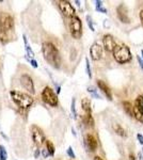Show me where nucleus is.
Returning a JSON list of instances; mask_svg holds the SVG:
<instances>
[{"instance_id":"nucleus-33","label":"nucleus","mask_w":143,"mask_h":160,"mask_svg":"<svg viewBox=\"0 0 143 160\" xmlns=\"http://www.w3.org/2000/svg\"><path fill=\"white\" fill-rule=\"evenodd\" d=\"M139 18H140V22H141V25H142V27H143V9L139 13Z\"/></svg>"},{"instance_id":"nucleus-21","label":"nucleus","mask_w":143,"mask_h":160,"mask_svg":"<svg viewBox=\"0 0 143 160\" xmlns=\"http://www.w3.org/2000/svg\"><path fill=\"white\" fill-rule=\"evenodd\" d=\"M0 42L2 44H7L9 42V35H8V32H6V31L0 30Z\"/></svg>"},{"instance_id":"nucleus-39","label":"nucleus","mask_w":143,"mask_h":160,"mask_svg":"<svg viewBox=\"0 0 143 160\" xmlns=\"http://www.w3.org/2000/svg\"><path fill=\"white\" fill-rule=\"evenodd\" d=\"M60 92H61V87H60V86H57V94H59Z\"/></svg>"},{"instance_id":"nucleus-37","label":"nucleus","mask_w":143,"mask_h":160,"mask_svg":"<svg viewBox=\"0 0 143 160\" xmlns=\"http://www.w3.org/2000/svg\"><path fill=\"white\" fill-rule=\"evenodd\" d=\"M138 157H139V160H143V154L141 153V152L138 154Z\"/></svg>"},{"instance_id":"nucleus-36","label":"nucleus","mask_w":143,"mask_h":160,"mask_svg":"<svg viewBox=\"0 0 143 160\" xmlns=\"http://www.w3.org/2000/svg\"><path fill=\"white\" fill-rule=\"evenodd\" d=\"M38 156H40V149H35V152H34V158H38Z\"/></svg>"},{"instance_id":"nucleus-7","label":"nucleus","mask_w":143,"mask_h":160,"mask_svg":"<svg viewBox=\"0 0 143 160\" xmlns=\"http://www.w3.org/2000/svg\"><path fill=\"white\" fill-rule=\"evenodd\" d=\"M14 28V19L8 13H0V30L9 32Z\"/></svg>"},{"instance_id":"nucleus-27","label":"nucleus","mask_w":143,"mask_h":160,"mask_svg":"<svg viewBox=\"0 0 143 160\" xmlns=\"http://www.w3.org/2000/svg\"><path fill=\"white\" fill-rule=\"evenodd\" d=\"M25 46H26V51H27V55L29 57H31V58H33V57H34V52H33L32 49H31V47H30V46H28V44H27V45H25Z\"/></svg>"},{"instance_id":"nucleus-30","label":"nucleus","mask_w":143,"mask_h":160,"mask_svg":"<svg viewBox=\"0 0 143 160\" xmlns=\"http://www.w3.org/2000/svg\"><path fill=\"white\" fill-rule=\"evenodd\" d=\"M137 60H138V63H139L140 68H141L142 71H143V60H142V58L140 56H137Z\"/></svg>"},{"instance_id":"nucleus-40","label":"nucleus","mask_w":143,"mask_h":160,"mask_svg":"<svg viewBox=\"0 0 143 160\" xmlns=\"http://www.w3.org/2000/svg\"><path fill=\"white\" fill-rule=\"evenodd\" d=\"M94 160H104V159L100 156H96V157H94Z\"/></svg>"},{"instance_id":"nucleus-34","label":"nucleus","mask_w":143,"mask_h":160,"mask_svg":"<svg viewBox=\"0 0 143 160\" xmlns=\"http://www.w3.org/2000/svg\"><path fill=\"white\" fill-rule=\"evenodd\" d=\"M42 155H43V157H44V158H47V157L49 156V154H48L47 149H43V152H42Z\"/></svg>"},{"instance_id":"nucleus-6","label":"nucleus","mask_w":143,"mask_h":160,"mask_svg":"<svg viewBox=\"0 0 143 160\" xmlns=\"http://www.w3.org/2000/svg\"><path fill=\"white\" fill-rule=\"evenodd\" d=\"M31 138H32L33 143L35 144L36 146H41L44 144V142L46 141L45 139V135H44V131L41 129L38 126L36 125H32L31 126Z\"/></svg>"},{"instance_id":"nucleus-26","label":"nucleus","mask_w":143,"mask_h":160,"mask_svg":"<svg viewBox=\"0 0 143 160\" xmlns=\"http://www.w3.org/2000/svg\"><path fill=\"white\" fill-rule=\"evenodd\" d=\"M66 153H67V155H69V158H72V159H75V158H76V155H75L74 151H73V148H72V146H69V148L66 149Z\"/></svg>"},{"instance_id":"nucleus-16","label":"nucleus","mask_w":143,"mask_h":160,"mask_svg":"<svg viewBox=\"0 0 143 160\" xmlns=\"http://www.w3.org/2000/svg\"><path fill=\"white\" fill-rule=\"evenodd\" d=\"M122 106H123V109L125 111V113H127L130 118H134V105L130 102H123Z\"/></svg>"},{"instance_id":"nucleus-31","label":"nucleus","mask_w":143,"mask_h":160,"mask_svg":"<svg viewBox=\"0 0 143 160\" xmlns=\"http://www.w3.org/2000/svg\"><path fill=\"white\" fill-rule=\"evenodd\" d=\"M137 139H138V141H139V143L141 144V145H143V136L141 135V133H138Z\"/></svg>"},{"instance_id":"nucleus-32","label":"nucleus","mask_w":143,"mask_h":160,"mask_svg":"<svg viewBox=\"0 0 143 160\" xmlns=\"http://www.w3.org/2000/svg\"><path fill=\"white\" fill-rule=\"evenodd\" d=\"M98 12H100V13H104V14H107V9H105L104 7H100V8H98V9H96Z\"/></svg>"},{"instance_id":"nucleus-17","label":"nucleus","mask_w":143,"mask_h":160,"mask_svg":"<svg viewBox=\"0 0 143 160\" xmlns=\"http://www.w3.org/2000/svg\"><path fill=\"white\" fill-rule=\"evenodd\" d=\"M134 107L139 111L140 113L143 114V95H139L134 102Z\"/></svg>"},{"instance_id":"nucleus-41","label":"nucleus","mask_w":143,"mask_h":160,"mask_svg":"<svg viewBox=\"0 0 143 160\" xmlns=\"http://www.w3.org/2000/svg\"><path fill=\"white\" fill-rule=\"evenodd\" d=\"M141 55H142V60H143V50H141Z\"/></svg>"},{"instance_id":"nucleus-5","label":"nucleus","mask_w":143,"mask_h":160,"mask_svg":"<svg viewBox=\"0 0 143 160\" xmlns=\"http://www.w3.org/2000/svg\"><path fill=\"white\" fill-rule=\"evenodd\" d=\"M69 31L72 37L76 40H79L82 37V22L78 16L72 17L69 20Z\"/></svg>"},{"instance_id":"nucleus-42","label":"nucleus","mask_w":143,"mask_h":160,"mask_svg":"<svg viewBox=\"0 0 143 160\" xmlns=\"http://www.w3.org/2000/svg\"><path fill=\"white\" fill-rule=\"evenodd\" d=\"M142 154H143V148H142Z\"/></svg>"},{"instance_id":"nucleus-28","label":"nucleus","mask_w":143,"mask_h":160,"mask_svg":"<svg viewBox=\"0 0 143 160\" xmlns=\"http://www.w3.org/2000/svg\"><path fill=\"white\" fill-rule=\"evenodd\" d=\"M87 22H88V25H89L91 31H95L94 29V26H93V22H92V18H91V16H87Z\"/></svg>"},{"instance_id":"nucleus-10","label":"nucleus","mask_w":143,"mask_h":160,"mask_svg":"<svg viewBox=\"0 0 143 160\" xmlns=\"http://www.w3.org/2000/svg\"><path fill=\"white\" fill-rule=\"evenodd\" d=\"M19 81H20L22 87L24 88L25 90H27L28 92H30L31 94H33V93L35 92L34 91V83H33V80L29 75H27V74L22 75Z\"/></svg>"},{"instance_id":"nucleus-13","label":"nucleus","mask_w":143,"mask_h":160,"mask_svg":"<svg viewBox=\"0 0 143 160\" xmlns=\"http://www.w3.org/2000/svg\"><path fill=\"white\" fill-rule=\"evenodd\" d=\"M84 144H85V146H87L88 151H90V152H95L98 146V142L96 140V138L93 135H91V133L85 135Z\"/></svg>"},{"instance_id":"nucleus-2","label":"nucleus","mask_w":143,"mask_h":160,"mask_svg":"<svg viewBox=\"0 0 143 160\" xmlns=\"http://www.w3.org/2000/svg\"><path fill=\"white\" fill-rule=\"evenodd\" d=\"M10 96L13 102L22 109H28L33 104V97L31 95L19 91H11Z\"/></svg>"},{"instance_id":"nucleus-38","label":"nucleus","mask_w":143,"mask_h":160,"mask_svg":"<svg viewBox=\"0 0 143 160\" xmlns=\"http://www.w3.org/2000/svg\"><path fill=\"white\" fill-rule=\"evenodd\" d=\"M129 160H136V157H135L132 154H130L129 155Z\"/></svg>"},{"instance_id":"nucleus-25","label":"nucleus","mask_w":143,"mask_h":160,"mask_svg":"<svg viewBox=\"0 0 143 160\" xmlns=\"http://www.w3.org/2000/svg\"><path fill=\"white\" fill-rule=\"evenodd\" d=\"M88 92L91 93V94H92V96H93V97H95V98H98V99L100 98V95H98L97 93H96V89H95V88H93V87H89V88H88Z\"/></svg>"},{"instance_id":"nucleus-9","label":"nucleus","mask_w":143,"mask_h":160,"mask_svg":"<svg viewBox=\"0 0 143 160\" xmlns=\"http://www.w3.org/2000/svg\"><path fill=\"white\" fill-rule=\"evenodd\" d=\"M103 46L107 52H113L118 44H116L115 40L111 34H105L103 37Z\"/></svg>"},{"instance_id":"nucleus-4","label":"nucleus","mask_w":143,"mask_h":160,"mask_svg":"<svg viewBox=\"0 0 143 160\" xmlns=\"http://www.w3.org/2000/svg\"><path fill=\"white\" fill-rule=\"evenodd\" d=\"M41 96H42L43 102H46L47 105H49L50 107H57L59 104L58 94L54 93V90L49 87L44 88L42 93H41Z\"/></svg>"},{"instance_id":"nucleus-20","label":"nucleus","mask_w":143,"mask_h":160,"mask_svg":"<svg viewBox=\"0 0 143 160\" xmlns=\"http://www.w3.org/2000/svg\"><path fill=\"white\" fill-rule=\"evenodd\" d=\"M46 149H47L49 156L50 157L54 156V152H56V149H54V145L53 144V142L51 141L46 140Z\"/></svg>"},{"instance_id":"nucleus-1","label":"nucleus","mask_w":143,"mask_h":160,"mask_svg":"<svg viewBox=\"0 0 143 160\" xmlns=\"http://www.w3.org/2000/svg\"><path fill=\"white\" fill-rule=\"evenodd\" d=\"M42 51L45 60L50 64L53 68H59L61 65V56L58 50V48L56 47V45L51 42H45L43 43L42 46Z\"/></svg>"},{"instance_id":"nucleus-14","label":"nucleus","mask_w":143,"mask_h":160,"mask_svg":"<svg viewBox=\"0 0 143 160\" xmlns=\"http://www.w3.org/2000/svg\"><path fill=\"white\" fill-rule=\"evenodd\" d=\"M96 83H97L98 89H100V91L106 95V97H107V98L111 102V100L113 99L112 98V92H111L110 88L106 84V82H104L103 80H97V82H96Z\"/></svg>"},{"instance_id":"nucleus-12","label":"nucleus","mask_w":143,"mask_h":160,"mask_svg":"<svg viewBox=\"0 0 143 160\" xmlns=\"http://www.w3.org/2000/svg\"><path fill=\"white\" fill-rule=\"evenodd\" d=\"M90 56L93 61H98L103 57V47L98 43H94L90 48Z\"/></svg>"},{"instance_id":"nucleus-29","label":"nucleus","mask_w":143,"mask_h":160,"mask_svg":"<svg viewBox=\"0 0 143 160\" xmlns=\"http://www.w3.org/2000/svg\"><path fill=\"white\" fill-rule=\"evenodd\" d=\"M26 58H27V60L30 62V64L31 65H32V68H36L38 66V62H36L34 59H29L28 58V57H26Z\"/></svg>"},{"instance_id":"nucleus-11","label":"nucleus","mask_w":143,"mask_h":160,"mask_svg":"<svg viewBox=\"0 0 143 160\" xmlns=\"http://www.w3.org/2000/svg\"><path fill=\"white\" fill-rule=\"evenodd\" d=\"M116 13H118V18L121 22H123V24H129L130 22V18L128 16V11H127V8L125 7V4H120L116 8Z\"/></svg>"},{"instance_id":"nucleus-22","label":"nucleus","mask_w":143,"mask_h":160,"mask_svg":"<svg viewBox=\"0 0 143 160\" xmlns=\"http://www.w3.org/2000/svg\"><path fill=\"white\" fill-rule=\"evenodd\" d=\"M8 159V153L6 151V148L3 145H0V160H7Z\"/></svg>"},{"instance_id":"nucleus-19","label":"nucleus","mask_w":143,"mask_h":160,"mask_svg":"<svg viewBox=\"0 0 143 160\" xmlns=\"http://www.w3.org/2000/svg\"><path fill=\"white\" fill-rule=\"evenodd\" d=\"M82 122L88 127H93L94 126V118H93L92 114H84L82 117Z\"/></svg>"},{"instance_id":"nucleus-23","label":"nucleus","mask_w":143,"mask_h":160,"mask_svg":"<svg viewBox=\"0 0 143 160\" xmlns=\"http://www.w3.org/2000/svg\"><path fill=\"white\" fill-rule=\"evenodd\" d=\"M71 111H72L73 117H74L75 118H77V111H76V99H75V98H73V99H72Z\"/></svg>"},{"instance_id":"nucleus-24","label":"nucleus","mask_w":143,"mask_h":160,"mask_svg":"<svg viewBox=\"0 0 143 160\" xmlns=\"http://www.w3.org/2000/svg\"><path fill=\"white\" fill-rule=\"evenodd\" d=\"M85 69H87V74L89 76V78H92V73H91V66H90V61L88 58H85Z\"/></svg>"},{"instance_id":"nucleus-8","label":"nucleus","mask_w":143,"mask_h":160,"mask_svg":"<svg viewBox=\"0 0 143 160\" xmlns=\"http://www.w3.org/2000/svg\"><path fill=\"white\" fill-rule=\"evenodd\" d=\"M58 3H59L58 6H59L60 11H61V13L64 16L69 17V18L76 16V15H75L76 10H75V8L72 6V3L69 1H65V0H64V1H59Z\"/></svg>"},{"instance_id":"nucleus-3","label":"nucleus","mask_w":143,"mask_h":160,"mask_svg":"<svg viewBox=\"0 0 143 160\" xmlns=\"http://www.w3.org/2000/svg\"><path fill=\"white\" fill-rule=\"evenodd\" d=\"M112 53H113L114 60L118 62L119 64H126L128 62H130L132 59L130 49L126 45H122V46L118 45Z\"/></svg>"},{"instance_id":"nucleus-18","label":"nucleus","mask_w":143,"mask_h":160,"mask_svg":"<svg viewBox=\"0 0 143 160\" xmlns=\"http://www.w3.org/2000/svg\"><path fill=\"white\" fill-rule=\"evenodd\" d=\"M113 129L115 131V133L120 137H122V138H126L127 137V133H126V130L124 129L123 127H122L120 124H114L113 125Z\"/></svg>"},{"instance_id":"nucleus-15","label":"nucleus","mask_w":143,"mask_h":160,"mask_svg":"<svg viewBox=\"0 0 143 160\" xmlns=\"http://www.w3.org/2000/svg\"><path fill=\"white\" fill-rule=\"evenodd\" d=\"M81 108L85 114H92V108H91V100L87 97L81 99Z\"/></svg>"},{"instance_id":"nucleus-35","label":"nucleus","mask_w":143,"mask_h":160,"mask_svg":"<svg viewBox=\"0 0 143 160\" xmlns=\"http://www.w3.org/2000/svg\"><path fill=\"white\" fill-rule=\"evenodd\" d=\"M95 3H96V9H98V8L103 7V1H98V0H97V1H96Z\"/></svg>"}]
</instances>
